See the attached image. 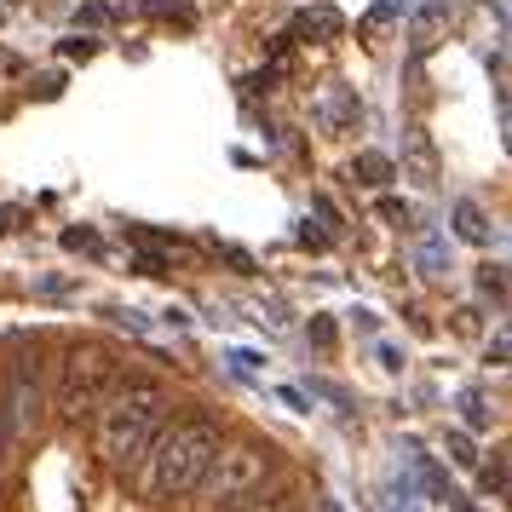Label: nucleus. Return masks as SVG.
Wrapping results in <instances>:
<instances>
[{
    "instance_id": "1",
    "label": "nucleus",
    "mask_w": 512,
    "mask_h": 512,
    "mask_svg": "<svg viewBox=\"0 0 512 512\" xmlns=\"http://www.w3.org/2000/svg\"><path fill=\"white\" fill-rule=\"evenodd\" d=\"M167 420H173V392L150 374H121L110 397L98 403V455L110 466H139L144 449L156 443Z\"/></svg>"
},
{
    "instance_id": "2",
    "label": "nucleus",
    "mask_w": 512,
    "mask_h": 512,
    "mask_svg": "<svg viewBox=\"0 0 512 512\" xmlns=\"http://www.w3.org/2000/svg\"><path fill=\"white\" fill-rule=\"evenodd\" d=\"M219 443H225V432H219V420H208V415L167 420L162 432H156V443L144 449V461H139L144 495H150V501H185V495H196L208 461L219 455Z\"/></svg>"
},
{
    "instance_id": "3",
    "label": "nucleus",
    "mask_w": 512,
    "mask_h": 512,
    "mask_svg": "<svg viewBox=\"0 0 512 512\" xmlns=\"http://www.w3.org/2000/svg\"><path fill=\"white\" fill-rule=\"evenodd\" d=\"M121 380V351L104 340H75L58 351L52 363V403L64 420H87L98 415V403L110 397V386Z\"/></svg>"
},
{
    "instance_id": "4",
    "label": "nucleus",
    "mask_w": 512,
    "mask_h": 512,
    "mask_svg": "<svg viewBox=\"0 0 512 512\" xmlns=\"http://www.w3.org/2000/svg\"><path fill=\"white\" fill-rule=\"evenodd\" d=\"M271 443H254V438H242V443H219V455L208 461V472H202V484H196V495H208V501H242V495H254L265 478H271Z\"/></svg>"
},
{
    "instance_id": "5",
    "label": "nucleus",
    "mask_w": 512,
    "mask_h": 512,
    "mask_svg": "<svg viewBox=\"0 0 512 512\" xmlns=\"http://www.w3.org/2000/svg\"><path fill=\"white\" fill-rule=\"evenodd\" d=\"M6 420H12V438H24L41 426L47 415V369H41V346H18L6 363Z\"/></svg>"
},
{
    "instance_id": "6",
    "label": "nucleus",
    "mask_w": 512,
    "mask_h": 512,
    "mask_svg": "<svg viewBox=\"0 0 512 512\" xmlns=\"http://www.w3.org/2000/svg\"><path fill=\"white\" fill-rule=\"evenodd\" d=\"M403 179L438 185V150L426 139V127H403Z\"/></svg>"
},
{
    "instance_id": "7",
    "label": "nucleus",
    "mask_w": 512,
    "mask_h": 512,
    "mask_svg": "<svg viewBox=\"0 0 512 512\" xmlns=\"http://www.w3.org/2000/svg\"><path fill=\"white\" fill-rule=\"evenodd\" d=\"M449 219H455V236H461V242H472V248H484V242H489V219H484L478 202H455Z\"/></svg>"
},
{
    "instance_id": "8",
    "label": "nucleus",
    "mask_w": 512,
    "mask_h": 512,
    "mask_svg": "<svg viewBox=\"0 0 512 512\" xmlns=\"http://www.w3.org/2000/svg\"><path fill=\"white\" fill-rule=\"evenodd\" d=\"M392 156H380V150H363V156H357V162H351V179H357V185H369V190H380V185H392Z\"/></svg>"
},
{
    "instance_id": "9",
    "label": "nucleus",
    "mask_w": 512,
    "mask_h": 512,
    "mask_svg": "<svg viewBox=\"0 0 512 512\" xmlns=\"http://www.w3.org/2000/svg\"><path fill=\"white\" fill-rule=\"evenodd\" d=\"M231 512H300V495H294V489H277V495H242V501H231Z\"/></svg>"
},
{
    "instance_id": "10",
    "label": "nucleus",
    "mask_w": 512,
    "mask_h": 512,
    "mask_svg": "<svg viewBox=\"0 0 512 512\" xmlns=\"http://www.w3.org/2000/svg\"><path fill=\"white\" fill-rule=\"evenodd\" d=\"M300 35L334 41V35H340V12H334V6H317V12H305V18H300Z\"/></svg>"
},
{
    "instance_id": "11",
    "label": "nucleus",
    "mask_w": 512,
    "mask_h": 512,
    "mask_svg": "<svg viewBox=\"0 0 512 512\" xmlns=\"http://www.w3.org/2000/svg\"><path fill=\"white\" fill-rule=\"evenodd\" d=\"M449 455H455V466H478V449L466 432H449Z\"/></svg>"
},
{
    "instance_id": "12",
    "label": "nucleus",
    "mask_w": 512,
    "mask_h": 512,
    "mask_svg": "<svg viewBox=\"0 0 512 512\" xmlns=\"http://www.w3.org/2000/svg\"><path fill=\"white\" fill-rule=\"evenodd\" d=\"M346 116H357V104L346 98V87H334L328 93V121H346Z\"/></svg>"
},
{
    "instance_id": "13",
    "label": "nucleus",
    "mask_w": 512,
    "mask_h": 512,
    "mask_svg": "<svg viewBox=\"0 0 512 512\" xmlns=\"http://www.w3.org/2000/svg\"><path fill=\"white\" fill-rule=\"evenodd\" d=\"M64 248H75V254H98V236L93 231H64Z\"/></svg>"
},
{
    "instance_id": "14",
    "label": "nucleus",
    "mask_w": 512,
    "mask_h": 512,
    "mask_svg": "<svg viewBox=\"0 0 512 512\" xmlns=\"http://www.w3.org/2000/svg\"><path fill=\"white\" fill-rule=\"evenodd\" d=\"M420 265H426V277H443V248H438V242H426V248H420Z\"/></svg>"
},
{
    "instance_id": "15",
    "label": "nucleus",
    "mask_w": 512,
    "mask_h": 512,
    "mask_svg": "<svg viewBox=\"0 0 512 512\" xmlns=\"http://www.w3.org/2000/svg\"><path fill=\"white\" fill-rule=\"evenodd\" d=\"M98 52V41H87V35H70V41H64V58H93Z\"/></svg>"
},
{
    "instance_id": "16",
    "label": "nucleus",
    "mask_w": 512,
    "mask_h": 512,
    "mask_svg": "<svg viewBox=\"0 0 512 512\" xmlns=\"http://www.w3.org/2000/svg\"><path fill=\"white\" fill-rule=\"evenodd\" d=\"M461 409H466V420H472V426H484V397H478V392H466Z\"/></svg>"
},
{
    "instance_id": "17",
    "label": "nucleus",
    "mask_w": 512,
    "mask_h": 512,
    "mask_svg": "<svg viewBox=\"0 0 512 512\" xmlns=\"http://www.w3.org/2000/svg\"><path fill=\"white\" fill-rule=\"evenodd\" d=\"M380 219H392V225H409V219H415V213L403 208V202H380Z\"/></svg>"
},
{
    "instance_id": "18",
    "label": "nucleus",
    "mask_w": 512,
    "mask_h": 512,
    "mask_svg": "<svg viewBox=\"0 0 512 512\" xmlns=\"http://www.w3.org/2000/svg\"><path fill=\"white\" fill-rule=\"evenodd\" d=\"M6 449H12V420H6V392H0V461H6Z\"/></svg>"
},
{
    "instance_id": "19",
    "label": "nucleus",
    "mask_w": 512,
    "mask_h": 512,
    "mask_svg": "<svg viewBox=\"0 0 512 512\" xmlns=\"http://www.w3.org/2000/svg\"><path fill=\"white\" fill-rule=\"evenodd\" d=\"M231 369H236V374H254L259 357H254V351H231Z\"/></svg>"
},
{
    "instance_id": "20",
    "label": "nucleus",
    "mask_w": 512,
    "mask_h": 512,
    "mask_svg": "<svg viewBox=\"0 0 512 512\" xmlns=\"http://www.w3.org/2000/svg\"><path fill=\"white\" fill-rule=\"evenodd\" d=\"M311 340H317V346H334V323H328V317H317V323H311Z\"/></svg>"
},
{
    "instance_id": "21",
    "label": "nucleus",
    "mask_w": 512,
    "mask_h": 512,
    "mask_svg": "<svg viewBox=\"0 0 512 512\" xmlns=\"http://www.w3.org/2000/svg\"><path fill=\"white\" fill-rule=\"evenodd\" d=\"M110 317H116L121 328H133V334H144V328H150V323H144V317H139V311H110Z\"/></svg>"
},
{
    "instance_id": "22",
    "label": "nucleus",
    "mask_w": 512,
    "mask_h": 512,
    "mask_svg": "<svg viewBox=\"0 0 512 512\" xmlns=\"http://www.w3.org/2000/svg\"><path fill=\"white\" fill-rule=\"evenodd\" d=\"M484 288H495V294H501V288H507V271H495V265H484Z\"/></svg>"
},
{
    "instance_id": "23",
    "label": "nucleus",
    "mask_w": 512,
    "mask_h": 512,
    "mask_svg": "<svg viewBox=\"0 0 512 512\" xmlns=\"http://www.w3.org/2000/svg\"><path fill=\"white\" fill-rule=\"evenodd\" d=\"M455 328L461 334H478V311H455Z\"/></svg>"
},
{
    "instance_id": "24",
    "label": "nucleus",
    "mask_w": 512,
    "mask_h": 512,
    "mask_svg": "<svg viewBox=\"0 0 512 512\" xmlns=\"http://www.w3.org/2000/svg\"><path fill=\"white\" fill-rule=\"evenodd\" d=\"M501 139H507V150H512V104L501 110Z\"/></svg>"
}]
</instances>
